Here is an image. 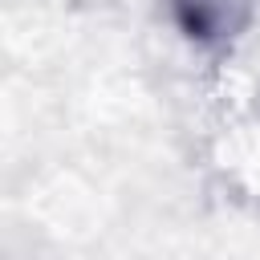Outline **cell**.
I'll return each mask as SVG.
<instances>
[{
  "label": "cell",
  "mask_w": 260,
  "mask_h": 260,
  "mask_svg": "<svg viewBox=\"0 0 260 260\" xmlns=\"http://www.w3.org/2000/svg\"><path fill=\"white\" fill-rule=\"evenodd\" d=\"M175 24L195 45H215L232 37L244 20V0H171Z\"/></svg>",
  "instance_id": "1"
}]
</instances>
